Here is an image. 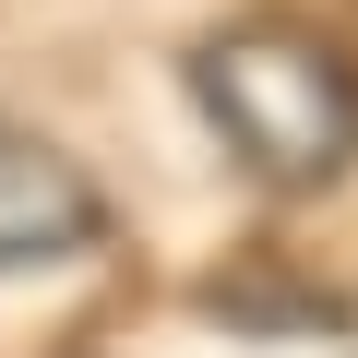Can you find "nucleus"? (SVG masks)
Here are the masks:
<instances>
[{
    "mask_svg": "<svg viewBox=\"0 0 358 358\" xmlns=\"http://www.w3.org/2000/svg\"><path fill=\"white\" fill-rule=\"evenodd\" d=\"M108 239V192L84 179V155H60L48 131H0V275H36Z\"/></svg>",
    "mask_w": 358,
    "mask_h": 358,
    "instance_id": "nucleus-2",
    "label": "nucleus"
},
{
    "mask_svg": "<svg viewBox=\"0 0 358 358\" xmlns=\"http://www.w3.org/2000/svg\"><path fill=\"white\" fill-rule=\"evenodd\" d=\"M179 72H192L215 143H227L251 179H275V192H322L334 167H358V60L322 48L310 24H275V13L215 24V36H192Z\"/></svg>",
    "mask_w": 358,
    "mask_h": 358,
    "instance_id": "nucleus-1",
    "label": "nucleus"
}]
</instances>
